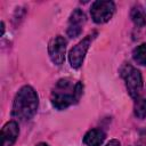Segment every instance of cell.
<instances>
[{
	"label": "cell",
	"mask_w": 146,
	"mask_h": 146,
	"mask_svg": "<svg viewBox=\"0 0 146 146\" xmlns=\"http://www.w3.org/2000/svg\"><path fill=\"white\" fill-rule=\"evenodd\" d=\"M38 95L30 86L22 87L14 99L11 115L21 121L30 120L38 110Z\"/></svg>",
	"instance_id": "6da1fadb"
},
{
	"label": "cell",
	"mask_w": 146,
	"mask_h": 146,
	"mask_svg": "<svg viewBox=\"0 0 146 146\" xmlns=\"http://www.w3.org/2000/svg\"><path fill=\"white\" fill-rule=\"evenodd\" d=\"M82 95V84L73 82L70 79H62L57 82L52 95H51V103L54 107L57 110H64L70 105L76 103Z\"/></svg>",
	"instance_id": "7a4b0ae2"
},
{
	"label": "cell",
	"mask_w": 146,
	"mask_h": 146,
	"mask_svg": "<svg viewBox=\"0 0 146 146\" xmlns=\"http://www.w3.org/2000/svg\"><path fill=\"white\" fill-rule=\"evenodd\" d=\"M121 75L125 82L130 96L132 98H137L143 88V78L140 72L130 64H125L121 68Z\"/></svg>",
	"instance_id": "3957f363"
},
{
	"label": "cell",
	"mask_w": 146,
	"mask_h": 146,
	"mask_svg": "<svg viewBox=\"0 0 146 146\" xmlns=\"http://www.w3.org/2000/svg\"><path fill=\"white\" fill-rule=\"evenodd\" d=\"M114 11H115V5L113 1H108V0L95 1L90 9L92 19L98 24L110 21Z\"/></svg>",
	"instance_id": "277c9868"
},
{
	"label": "cell",
	"mask_w": 146,
	"mask_h": 146,
	"mask_svg": "<svg viewBox=\"0 0 146 146\" xmlns=\"http://www.w3.org/2000/svg\"><path fill=\"white\" fill-rule=\"evenodd\" d=\"M91 40H92V35H87L82 41H80L76 46H74L71 49L68 54V59H70V64L72 67L78 68L82 65L87 50L91 43Z\"/></svg>",
	"instance_id": "5b68a950"
},
{
	"label": "cell",
	"mask_w": 146,
	"mask_h": 146,
	"mask_svg": "<svg viewBox=\"0 0 146 146\" xmlns=\"http://www.w3.org/2000/svg\"><path fill=\"white\" fill-rule=\"evenodd\" d=\"M65 51H66V40L63 36L57 35L54 39H51L48 46V52L54 64L56 65L63 64L65 58Z\"/></svg>",
	"instance_id": "8992f818"
},
{
	"label": "cell",
	"mask_w": 146,
	"mask_h": 146,
	"mask_svg": "<svg viewBox=\"0 0 146 146\" xmlns=\"http://www.w3.org/2000/svg\"><path fill=\"white\" fill-rule=\"evenodd\" d=\"M86 23V15L81 9H75L70 17L67 35L70 38H75L82 32V27Z\"/></svg>",
	"instance_id": "52a82bcc"
},
{
	"label": "cell",
	"mask_w": 146,
	"mask_h": 146,
	"mask_svg": "<svg viewBox=\"0 0 146 146\" xmlns=\"http://www.w3.org/2000/svg\"><path fill=\"white\" fill-rule=\"evenodd\" d=\"M18 124L15 121L7 122L1 129V137H2V145L1 146H13L18 137Z\"/></svg>",
	"instance_id": "ba28073f"
},
{
	"label": "cell",
	"mask_w": 146,
	"mask_h": 146,
	"mask_svg": "<svg viewBox=\"0 0 146 146\" xmlns=\"http://www.w3.org/2000/svg\"><path fill=\"white\" fill-rule=\"evenodd\" d=\"M105 140V132L100 129L89 130L83 138V141L87 146H100Z\"/></svg>",
	"instance_id": "9c48e42d"
},
{
	"label": "cell",
	"mask_w": 146,
	"mask_h": 146,
	"mask_svg": "<svg viewBox=\"0 0 146 146\" xmlns=\"http://www.w3.org/2000/svg\"><path fill=\"white\" fill-rule=\"evenodd\" d=\"M130 16H131L132 22H133L137 26L141 27V26H144V25L146 24V11L144 10L143 7H140V6H135V7L132 8V10H131Z\"/></svg>",
	"instance_id": "30bf717a"
},
{
	"label": "cell",
	"mask_w": 146,
	"mask_h": 146,
	"mask_svg": "<svg viewBox=\"0 0 146 146\" xmlns=\"http://www.w3.org/2000/svg\"><path fill=\"white\" fill-rule=\"evenodd\" d=\"M133 60L139 65H146V43L138 46L132 52Z\"/></svg>",
	"instance_id": "8fae6325"
},
{
	"label": "cell",
	"mask_w": 146,
	"mask_h": 146,
	"mask_svg": "<svg viewBox=\"0 0 146 146\" xmlns=\"http://www.w3.org/2000/svg\"><path fill=\"white\" fill-rule=\"evenodd\" d=\"M135 115L138 119L146 117V98H138L135 103Z\"/></svg>",
	"instance_id": "7c38bea8"
},
{
	"label": "cell",
	"mask_w": 146,
	"mask_h": 146,
	"mask_svg": "<svg viewBox=\"0 0 146 146\" xmlns=\"http://www.w3.org/2000/svg\"><path fill=\"white\" fill-rule=\"evenodd\" d=\"M106 146H120V143H119V140H116V139H113V140L108 141Z\"/></svg>",
	"instance_id": "4fadbf2b"
},
{
	"label": "cell",
	"mask_w": 146,
	"mask_h": 146,
	"mask_svg": "<svg viewBox=\"0 0 146 146\" xmlns=\"http://www.w3.org/2000/svg\"><path fill=\"white\" fill-rule=\"evenodd\" d=\"M36 146H49L48 144H46V143H40V144H38Z\"/></svg>",
	"instance_id": "5bb4252c"
},
{
	"label": "cell",
	"mask_w": 146,
	"mask_h": 146,
	"mask_svg": "<svg viewBox=\"0 0 146 146\" xmlns=\"http://www.w3.org/2000/svg\"><path fill=\"white\" fill-rule=\"evenodd\" d=\"M135 146H146V144H143L141 143V144H138V145H135Z\"/></svg>",
	"instance_id": "9a60e30c"
}]
</instances>
